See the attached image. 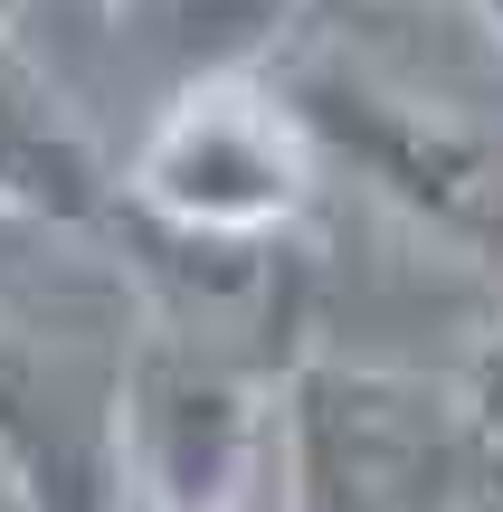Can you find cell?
<instances>
[{
  "instance_id": "obj_3",
  "label": "cell",
  "mask_w": 503,
  "mask_h": 512,
  "mask_svg": "<svg viewBox=\"0 0 503 512\" xmlns=\"http://www.w3.org/2000/svg\"><path fill=\"white\" fill-rule=\"evenodd\" d=\"M266 76L304 114L314 152L342 162L380 209L447 238L456 256L503 266V143L494 133H475L466 114L428 105V95L390 86V76L352 67V57H285Z\"/></svg>"
},
{
  "instance_id": "obj_4",
  "label": "cell",
  "mask_w": 503,
  "mask_h": 512,
  "mask_svg": "<svg viewBox=\"0 0 503 512\" xmlns=\"http://www.w3.org/2000/svg\"><path fill=\"white\" fill-rule=\"evenodd\" d=\"M114 427H124L133 512H247L276 475V380L162 323L124 342Z\"/></svg>"
},
{
  "instance_id": "obj_1",
  "label": "cell",
  "mask_w": 503,
  "mask_h": 512,
  "mask_svg": "<svg viewBox=\"0 0 503 512\" xmlns=\"http://www.w3.org/2000/svg\"><path fill=\"white\" fill-rule=\"evenodd\" d=\"M276 484L285 512H475L503 475L456 380L304 351L276 380Z\"/></svg>"
},
{
  "instance_id": "obj_2",
  "label": "cell",
  "mask_w": 503,
  "mask_h": 512,
  "mask_svg": "<svg viewBox=\"0 0 503 512\" xmlns=\"http://www.w3.org/2000/svg\"><path fill=\"white\" fill-rule=\"evenodd\" d=\"M323 152L266 67H200L124 152V209L162 238L285 247L314 219Z\"/></svg>"
},
{
  "instance_id": "obj_7",
  "label": "cell",
  "mask_w": 503,
  "mask_h": 512,
  "mask_svg": "<svg viewBox=\"0 0 503 512\" xmlns=\"http://www.w3.org/2000/svg\"><path fill=\"white\" fill-rule=\"evenodd\" d=\"M152 10L171 19V38H181L200 67H257V57L295 29L304 0H152Z\"/></svg>"
},
{
  "instance_id": "obj_8",
  "label": "cell",
  "mask_w": 503,
  "mask_h": 512,
  "mask_svg": "<svg viewBox=\"0 0 503 512\" xmlns=\"http://www.w3.org/2000/svg\"><path fill=\"white\" fill-rule=\"evenodd\" d=\"M456 408H466V427H475V446H485V465L503 475V313L485 323L475 361L456 370Z\"/></svg>"
},
{
  "instance_id": "obj_11",
  "label": "cell",
  "mask_w": 503,
  "mask_h": 512,
  "mask_svg": "<svg viewBox=\"0 0 503 512\" xmlns=\"http://www.w3.org/2000/svg\"><path fill=\"white\" fill-rule=\"evenodd\" d=\"M19 10H29V0H0V29H10V19H19Z\"/></svg>"
},
{
  "instance_id": "obj_9",
  "label": "cell",
  "mask_w": 503,
  "mask_h": 512,
  "mask_svg": "<svg viewBox=\"0 0 503 512\" xmlns=\"http://www.w3.org/2000/svg\"><path fill=\"white\" fill-rule=\"evenodd\" d=\"M0 512H29V494H19V475H10V456H0Z\"/></svg>"
},
{
  "instance_id": "obj_10",
  "label": "cell",
  "mask_w": 503,
  "mask_h": 512,
  "mask_svg": "<svg viewBox=\"0 0 503 512\" xmlns=\"http://www.w3.org/2000/svg\"><path fill=\"white\" fill-rule=\"evenodd\" d=\"M475 19H485V29L503 38V0H475Z\"/></svg>"
},
{
  "instance_id": "obj_5",
  "label": "cell",
  "mask_w": 503,
  "mask_h": 512,
  "mask_svg": "<svg viewBox=\"0 0 503 512\" xmlns=\"http://www.w3.org/2000/svg\"><path fill=\"white\" fill-rule=\"evenodd\" d=\"M114 408H124V342L0 323V456L29 512H133Z\"/></svg>"
},
{
  "instance_id": "obj_6",
  "label": "cell",
  "mask_w": 503,
  "mask_h": 512,
  "mask_svg": "<svg viewBox=\"0 0 503 512\" xmlns=\"http://www.w3.org/2000/svg\"><path fill=\"white\" fill-rule=\"evenodd\" d=\"M0 219L48 228V238H86V247L124 238V162L95 152V133L10 48V29H0Z\"/></svg>"
}]
</instances>
